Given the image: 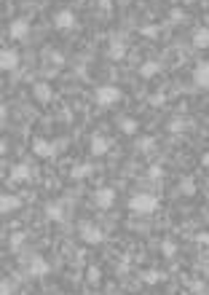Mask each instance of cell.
<instances>
[{
    "label": "cell",
    "instance_id": "obj_1",
    "mask_svg": "<svg viewBox=\"0 0 209 295\" xmlns=\"http://www.w3.org/2000/svg\"><path fill=\"white\" fill-rule=\"evenodd\" d=\"M129 209H132L134 215H153L158 212V199H156L153 193H134L132 199H129Z\"/></svg>",
    "mask_w": 209,
    "mask_h": 295
},
{
    "label": "cell",
    "instance_id": "obj_2",
    "mask_svg": "<svg viewBox=\"0 0 209 295\" xmlns=\"http://www.w3.org/2000/svg\"><path fill=\"white\" fill-rule=\"evenodd\" d=\"M121 97H123V91L118 86H113V83H107V86H97V91H94V102L100 105V108H110V105L121 102Z\"/></svg>",
    "mask_w": 209,
    "mask_h": 295
},
{
    "label": "cell",
    "instance_id": "obj_3",
    "mask_svg": "<svg viewBox=\"0 0 209 295\" xmlns=\"http://www.w3.org/2000/svg\"><path fill=\"white\" fill-rule=\"evenodd\" d=\"M78 234H81V241L83 244H89V247H97V244H102L104 241V231L100 226H94V223H81L78 226Z\"/></svg>",
    "mask_w": 209,
    "mask_h": 295
},
{
    "label": "cell",
    "instance_id": "obj_4",
    "mask_svg": "<svg viewBox=\"0 0 209 295\" xmlns=\"http://www.w3.org/2000/svg\"><path fill=\"white\" fill-rule=\"evenodd\" d=\"M110 148H113V140L110 137H104V134H91V142H89V150H91V156H104V153H110Z\"/></svg>",
    "mask_w": 209,
    "mask_h": 295
},
{
    "label": "cell",
    "instance_id": "obj_5",
    "mask_svg": "<svg viewBox=\"0 0 209 295\" xmlns=\"http://www.w3.org/2000/svg\"><path fill=\"white\" fill-rule=\"evenodd\" d=\"M27 274H30V277H38V279L49 277V274H51L49 260H46L43 255H32V258H30V268H27Z\"/></svg>",
    "mask_w": 209,
    "mask_h": 295
},
{
    "label": "cell",
    "instance_id": "obj_6",
    "mask_svg": "<svg viewBox=\"0 0 209 295\" xmlns=\"http://www.w3.org/2000/svg\"><path fill=\"white\" fill-rule=\"evenodd\" d=\"M107 57L113 59V62H121V59L126 57V41H123V35H110Z\"/></svg>",
    "mask_w": 209,
    "mask_h": 295
},
{
    "label": "cell",
    "instance_id": "obj_7",
    "mask_svg": "<svg viewBox=\"0 0 209 295\" xmlns=\"http://www.w3.org/2000/svg\"><path fill=\"white\" fill-rule=\"evenodd\" d=\"M78 24V19H75V14L70 8H64V11H56L54 14V27L56 30H73Z\"/></svg>",
    "mask_w": 209,
    "mask_h": 295
},
{
    "label": "cell",
    "instance_id": "obj_8",
    "mask_svg": "<svg viewBox=\"0 0 209 295\" xmlns=\"http://www.w3.org/2000/svg\"><path fill=\"white\" fill-rule=\"evenodd\" d=\"M32 153L38 156V159H51V156L56 153V145L54 142H49V140H32Z\"/></svg>",
    "mask_w": 209,
    "mask_h": 295
},
{
    "label": "cell",
    "instance_id": "obj_9",
    "mask_svg": "<svg viewBox=\"0 0 209 295\" xmlns=\"http://www.w3.org/2000/svg\"><path fill=\"white\" fill-rule=\"evenodd\" d=\"M113 201H115V191H113V188H97L94 204L100 209H110V207H113Z\"/></svg>",
    "mask_w": 209,
    "mask_h": 295
},
{
    "label": "cell",
    "instance_id": "obj_10",
    "mask_svg": "<svg viewBox=\"0 0 209 295\" xmlns=\"http://www.w3.org/2000/svg\"><path fill=\"white\" fill-rule=\"evenodd\" d=\"M8 35L14 38V41H24V38L30 35V22L27 19H14L8 27Z\"/></svg>",
    "mask_w": 209,
    "mask_h": 295
},
{
    "label": "cell",
    "instance_id": "obj_11",
    "mask_svg": "<svg viewBox=\"0 0 209 295\" xmlns=\"http://www.w3.org/2000/svg\"><path fill=\"white\" fill-rule=\"evenodd\" d=\"M193 83L199 89H207L209 91V62H199L193 70Z\"/></svg>",
    "mask_w": 209,
    "mask_h": 295
},
{
    "label": "cell",
    "instance_id": "obj_12",
    "mask_svg": "<svg viewBox=\"0 0 209 295\" xmlns=\"http://www.w3.org/2000/svg\"><path fill=\"white\" fill-rule=\"evenodd\" d=\"M19 67V54L14 49H3L0 51V70H5V73H8V70H16Z\"/></svg>",
    "mask_w": 209,
    "mask_h": 295
},
{
    "label": "cell",
    "instance_id": "obj_13",
    "mask_svg": "<svg viewBox=\"0 0 209 295\" xmlns=\"http://www.w3.org/2000/svg\"><path fill=\"white\" fill-rule=\"evenodd\" d=\"M19 207H22V199H19V196H14V193H3V196H0V212H3V215L14 212V209H19Z\"/></svg>",
    "mask_w": 209,
    "mask_h": 295
},
{
    "label": "cell",
    "instance_id": "obj_14",
    "mask_svg": "<svg viewBox=\"0 0 209 295\" xmlns=\"http://www.w3.org/2000/svg\"><path fill=\"white\" fill-rule=\"evenodd\" d=\"M32 94H35V100L46 105V102H51V97H54V91H51V86L46 81H38L35 86H32Z\"/></svg>",
    "mask_w": 209,
    "mask_h": 295
},
{
    "label": "cell",
    "instance_id": "obj_15",
    "mask_svg": "<svg viewBox=\"0 0 209 295\" xmlns=\"http://www.w3.org/2000/svg\"><path fill=\"white\" fill-rule=\"evenodd\" d=\"M32 177V167L30 164H16L14 169H11V182H27Z\"/></svg>",
    "mask_w": 209,
    "mask_h": 295
},
{
    "label": "cell",
    "instance_id": "obj_16",
    "mask_svg": "<svg viewBox=\"0 0 209 295\" xmlns=\"http://www.w3.org/2000/svg\"><path fill=\"white\" fill-rule=\"evenodd\" d=\"M43 212H46V218L54 220V223H62V220H64V207L59 204V201H49Z\"/></svg>",
    "mask_w": 209,
    "mask_h": 295
},
{
    "label": "cell",
    "instance_id": "obj_17",
    "mask_svg": "<svg viewBox=\"0 0 209 295\" xmlns=\"http://www.w3.org/2000/svg\"><path fill=\"white\" fill-rule=\"evenodd\" d=\"M191 43L196 46V49H209V27H196Z\"/></svg>",
    "mask_w": 209,
    "mask_h": 295
},
{
    "label": "cell",
    "instance_id": "obj_18",
    "mask_svg": "<svg viewBox=\"0 0 209 295\" xmlns=\"http://www.w3.org/2000/svg\"><path fill=\"white\" fill-rule=\"evenodd\" d=\"M161 73V62H156V59H148V62L140 64V75L142 78H153Z\"/></svg>",
    "mask_w": 209,
    "mask_h": 295
},
{
    "label": "cell",
    "instance_id": "obj_19",
    "mask_svg": "<svg viewBox=\"0 0 209 295\" xmlns=\"http://www.w3.org/2000/svg\"><path fill=\"white\" fill-rule=\"evenodd\" d=\"M118 129H121L123 134H129V137H132V134H137V129H140V123H137V118L121 116V118H118Z\"/></svg>",
    "mask_w": 209,
    "mask_h": 295
},
{
    "label": "cell",
    "instance_id": "obj_20",
    "mask_svg": "<svg viewBox=\"0 0 209 295\" xmlns=\"http://www.w3.org/2000/svg\"><path fill=\"white\" fill-rule=\"evenodd\" d=\"M91 172H94V167H91V164H75V167L70 169V177H73V180H86Z\"/></svg>",
    "mask_w": 209,
    "mask_h": 295
},
{
    "label": "cell",
    "instance_id": "obj_21",
    "mask_svg": "<svg viewBox=\"0 0 209 295\" xmlns=\"http://www.w3.org/2000/svg\"><path fill=\"white\" fill-rule=\"evenodd\" d=\"M188 129V118H172V121L166 123V132L169 134H180Z\"/></svg>",
    "mask_w": 209,
    "mask_h": 295
},
{
    "label": "cell",
    "instance_id": "obj_22",
    "mask_svg": "<svg viewBox=\"0 0 209 295\" xmlns=\"http://www.w3.org/2000/svg\"><path fill=\"white\" fill-rule=\"evenodd\" d=\"M145 177H148V180H153V182H158L161 177H164V167H161V164H150Z\"/></svg>",
    "mask_w": 209,
    "mask_h": 295
},
{
    "label": "cell",
    "instance_id": "obj_23",
    "mask_svg": "<svg viewBox=\"0 0 209 295\" xmlns=\"http://www.w3.org/2000/svg\"><path fill=\"white\" fill-rule=\"evenodd\" d=\"M161 277H164V274L156 271V268H148V271H142V282H145V285H156V282H161Z\"/></svg>",
    "mask_w": 209,
    "mask_h": 295
},
{
    "label": "cell",
    "instance_id": "obj_24",
    "mask_svg": "<svg viewBox=\"0 0 209 295\" xmlns=\"http://www.w3.org/2000/svg\"><path fill=\"white\" fill-rule=\"evenodd\" d=\"M161 255H164V258H174V255H177V244H174L172 239L161 241Z\"/></svg>",
    "mask_w": 209,
    "mask_h": 295
},
{
    "label": "cell",
    "instance_id": "obj_25",
    "mask_svg": "<svg viewBox=\"0 0 209 295\" xmlns=\"http://www.w3.org/2000/svg\"><path fill=\"white\" fill-rule=\"evenodd\" d=\"M24 239H27V236H24L22 231H16V234H11V241H8V244H11V250H22V244H24Z\"/></svg>",
    "mask_w": 209,
    "mask_h": 295
},
{
    "label": "cell",
    "instance_id": "obj_26",
    "mask_svg": "<svg viewBox=\"0 0 209 295\" xmlns=\"http://www.w3.org/2000/svg\"><path fill=\"white\" fill-rule=\"evenodd\" d=\"M137 148H140L142 153H150V150L156 148V140L153 137H142V140H137Z\"/></svg>",
    "mask_w": 209,
    "mask_h": 295
},
{
    "label": "cell",
    "instance_id": "obj_27",
    "mask_svg": "<svg viewBox=\"0 0 209 295\" xmlns=\"http://www.w3.org/2000/svg\"><path fill=\"white\" fill-rule=\"evenodd\" d=\"M140 32H142V35H145V38H150V41H153V38H158L161 27H158V24H145V27H142Z\"/></svg>",
    "mask_w": 209,
    "mask_h": 295
},
{
    "label": "cell",
    "instance_id": "obj_28",
    "mask_svg": "<svg viewBox=\"0 0 209 295\" xmlns=\"http://www.w3.org/2000/svg\"><path fill=\"white\" fill-rule=\"evenodd\" d=\"M180 193H185V196H193V193H196V182H193V180H182V185H180Z\"/></svg>",
    "mask_w": 209,
    "mask_h": 295
},
{
    "label": "cell",
    "instance_id": "obj_29",
    "mask_svg": "<svg viewBox=\"0 0 209 295\" xmlns=\"http://www.w3.org/2000/svg\"><path fill=\"white\" fill-rule=\"evenodd\" d=\"M51 62H54L56 67H62V64H64V54H59V51H51Z\"/></svg>",
    "mask_w": 209,
    "mask_h": 295
},
{
    "label": "cell",
    "instance_id": "obj_30",
    "mask_svg": "<svg viewBox=\"0 0 209 295\" xmlns=\"http://www.w3.org/2000/svg\"><path fill=\"white\" fill-rule=\"evenodd\" d=\"M0 295H11V282L3 279V285H0Z\"/></svg>",
    "mask_w": 209,
    "mask_h": 295
},
{
    "label": "cell",
    "instance_id": "obj_31",
    "mask_svg": "<svg viewBox=\"0 0 209 295\" xmlns=\"http://www.w3.org/2000/svg\"><path fill=\"white\" fill-rule=\"evenodd\" d=\"M100 8L104 11V14H107V11L113 8V0H100Z\"/></svg>",
    "mask_w": 209,
    "mask_h": 295
},
{
    "label": "cell",
    "instance_id": "obj_32",
    "mask_svg": "<svg viewBox=\"0 0 209 295\" xmlns=\"http://www.w3.org/2000/svg\"><path fill=\"white\" fill-rule=\"evenodd\" d=\"M150 105H164V97H161V94H153V97H150Z\"/></svg>",
    "mask_w": 209,
    "mask_h": 295
},
{
    "label": "cell",
    "instance_id": "obj_33",
    "mask_svg": "<svg viewBox=\"0 0 209 295\" xmlns=\"http://www.w3.org/2000/svg\"><path fill=\"white\" fill-rule=\"evenodd\" d=\"M196 241H199V244H209V234H199V236H196Z\"/></svg>",
    "mask_w": 209,
    "mask_h": 295
},
{
    "label": "cell",
    "instance_id": "obj_34",
    "mask_svg": "<svg viewBox=\"0 0 209 295\" xmlns=\"http://www.w3.org/2000/svg\"><path fill=\"white\" fill-rule=\"evenodd\" d=\"M89 279H91V282L100 279V268H91V271H89Z\"/></svg>",
    "mask_w": 209,
    "mask_h": 295
},
{
    "label": "cell",
    "instance_id": "obj_35",
    "mask_svg": "<svg viewBox=\"0 0 209 295\" xmlns=\"http://www.w3.org/2000/svg\"><path fill=\"white\" fill-rule=\"evenodd\" d=\"M201 164H204V167L209 169V153H204V156H201Z\"/></svg>",
    "mask_w": 209,
    "mask_h": 295
},
{
    "label": "cell",
    "instance_id": "obj_36",
    "mask_svg": "<svg viewBox=\"0 0 209 295\" xmlns=\"http://www.w3.org/2000/svg\"><path fill=\"white\" fill-rule=\"evenodd\" d=\"M207 274H209V266H207Z\"/></svg>",
    "mask_w": 209,
    "mask_h": 295
}]
</instances>
